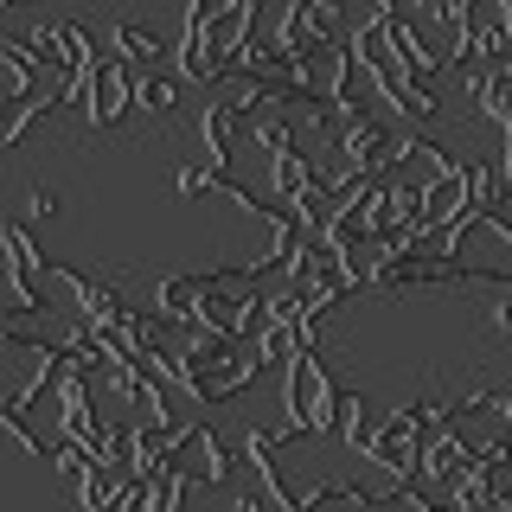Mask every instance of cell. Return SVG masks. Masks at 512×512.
<instances>
[{"mask_svg":"<svg viewBox=\"0 0 512 512\" xmlns=\"http://www.w3.org/2000/svg\"><path fill=\"white\" fill-rule=\"evenodd\" d=\"M135 64H122V58H103V71H96V90H90V103H84V116L96 128H116L128 109H135Z\"/></svg>","mask_w":512,"mask_h":512,"instance_id":"7c38bea8","label":"cell"},{"mask_svg":"<svg viewBox=\"0 0 512 512\" xmlns=\"http://www.w3.org/2000/svg\"><path fill=\"white\" fill-rule=\"evenodd\" d=\"M0 71H7V103H26V96H39L45 64H39V52H32V39L7 32V39H0Z\"/></svg>","mask_w":512,"mask_h":512,"instance_id":"e0dca14e","label":"cell"},{"mask_svg":"<svg viewBox=\"0 0 512 512\" xmlns=\"http://www.w3.org/2000/svg\"><path fill=\"white\" fill-rule=\"evenodd\" d=\"M276 429H250L244 436V455H250V468L263 474V493H269V506H282V512H308V493L301 487H288L282 480V461H276Z\"/></svg>","mask_w":512,"mask_h":512,"instance_id":"4fadbf2b","label":"cell"},{"mask_svg":"<svg viewBox=\"0 0 512 512\" xmlns=\"http://www.w3.org/2000/svg\"><path fill=\"white\" fill-rule=\"evenodd\" d=\"M0 410H32L58 391V378L71 372V352L64 340H32L20 327V314L0 320Z\"/></svg>","mask_w":512,"mask_h":512,"instance_id":"3957f363","label":"cell"},{"mask_svg":"<svg viewBox=\"0 0 512 512\" xmlns=\"http://www.w3.org/2000/svg\"><path fill=\"white\" fill-rule=\"evenodd\" d=\"M487 320H493V333H512V288H500V295L487 301Z\"/></svg>","mask_w":512,"mask_h":512,"instance_id":"d4e9b609","label":"cell"},{"mask_svg":"<svg viewBox=\"0 0 512 512\" xmlns=\"http://www.w3.org/2000/svg\"><path fill=\"white\" fill-rule=\"evenodd\" d=\"M0 269H7V314H39V308H52V256H39L32 250V237H26V224L20 218H7L0 224Z\"/></svg>","mask_w":512,"mask_h":512,"instance_id":"52a82bcc","label":"cell"},{"mask_svg":"<svg viewBox=\"0 0 512 512\" xmlns=\"http://www.w3.org/2000/svg\"><path fill=\"white\" fill-rule=\"evenodd\" d=\"M391 39H397V52H404V64L423 77V84H436V77L448 71V58L436 52V39L416 26V13H391Z\"/></svg>","mask_w":512,"mask_h":512,"instance_id":"2e32d148","label":"cell"},{"mask_svg":"<svg viewBox=\"0 0 512 512\" xmlns=\"http://www.w3.org/2000/svg\"><path fill=\"white\" fill-rule=\"evenodd\" d=\"M7 7H32V0H7Z\"/></svg>","mask_w":512,"mask_h":512,"instance_id":"4316f807","label":"cell"},{"mask_svg":"<svg viewBox=\"0 0 512 512\" xmlns=\"http://www.w3.org/2000/svg\"><path fill=\"white\" fill-rule=\"evenodd\" d=\"M180 468H192L205 480V487H224V480H231V448H224V436L218 429H192V442H186V455H180Z\"/></svg>","mask_w":512,"mask_h":512,"instance_id":"ac0fdd59","label":"cell"},{"mask_svg":"<svg viewBox=\"0 0 512 512\" xmlns=\"http://www.w3.org/2000/svg\"><path fill=\"white\" fill-rule=\"evenodd\" d=\"M263 372H269V359H263L256 340H237V333L186 320L180 352H173V384H180L199 410H218V404H231V397H244Z\"/></svg>","mask_w":512,"mask_h":512,"instance_id":"6da1fadb","label":"cell"},{"mask_svg":"<svg viewBox=\"0 0 512 512\" xmlns=\"http://www.w3.org/2000/svg\"><path fill=\"white\" fill-rule=\"evenodd\" d=\"M423 442H429L423 410H416V404H397V410L378 416L372 442H365V461H372V468H384L391 480H410L416 461H423Z\"/></svg>","mask_w":512,"mask_h":512,"instance_id":"ba28073f","label":"cell"},{"mask_svg":"<svg viewBox=\"0 0 512 512\" xmlns=\"http://www.w3.org/2000/svg\"><path fill=\"white\" fill-rule=\"evenodd\" d=\"M192 429L199 423H180V416H135V423H128V455H135L141 474H154V468H167V461L186 455Z\"/></svg>","mask_w":512,"mask_h":512,"instance_id":"8fae6325","label":"cell"},{"mask_svg":"<svg viewBox=\"0 0 512 512\" xmlns=\"http://www.w3.org/2000/svg\"><path fill=\"white\" fill-rule=\"evenodd\" d=\"M199 148H205V167H231V154L244 148V116H237V103L224 96V103H205L199 116Z\"/></svg>","mask_w":512,"mask_h":512,"instance_id":"9a60e30c","label":"cell"},{"mask_svg":"<svg viewBox=\"0 0 512 512\" xmlns=\"http://www.w3.org/2000/svg\"><path fill=\"white\" fill-rule=\"evenodd\" d=\"M26 39H32V52H39V64H45V84H58V90L77 77V64L103 58V52L90 45V32L77 26V20H32Z\"/></svg>","mask_w":512,"mask_h":512,"instance_id":"9c48e42d","label":"cell"},{"mask_svg":"<svg viewBox=\"0 0 512 512\" xmlns=\"http://www.w3.org/2000/svg\"><path fill=\"white\" fill-rule=\"evenodd\" d=\"M186 192V199H199V192H218V167H199V160H192V167H180V180H173Z\"/></svg>","mask_w":512,"mask_h":512,"instance_id":"cb8c5ba5","label":"cell"},{"mask_svg":"<svg viewBox=\"0 0 512 512\" xmlns=\"http://www.w3.org/2000/svg\"><path fill=\"white\" fill-rule=\"evenodd\" d=\"M384 493H365L352 487V480H320V487H308V506H378Z\"/></svg>","mask_w":512,"mask_h":512,"instance_id":"7402d4cb","label":"cell"},{"mask_svg":"<svg viewBox=\"0 0 512 512\" xmlns=\"http://www.w3.org/2000/svg\"><path fill=\"white\" fill-rule=\"evenodd\" d=\"M244 148L269 154V160H276V154H295V148H301V122H288V116H269V109H263V116H256V122L244 128Z\"/></svg>","mask_w":512,"mask_h":512,"instance_id":"d6986e66","label":"cell"},{"mask_svg":"<svg viewBox=\"0 0 512 512\" xmlns=\"http://www.w3.org/2000/svg\"><path fill=\"white\" fill-rule=\"evenodd\" d=\"M135 109H141V116H154V122H173V116H180V84L160 77V71H141L135 77Z\"/></svg>","mask_w":512,"mask_h":512,"instance_id":"ffe728a7","label":"cell"},{"mask_svg":"<svg viewBox=\"0 0 512 512\" xmlns=\"http://www.w3.org/2000/svg\"><path fill=\"white\" fill-rule=\"evenodd\" d=\"M276 45L288 58H333L352 45L346 32V0H282L276 13Z\"/></svg>","mask_w":512,"mask_h":512,"instance_id":"8992f818","label":"cell"},{"mask_svg":"<svg viewBox=\"0 0 512 512\" xmlns=\"http://www.w3.org/2000/svg\"><path fill=\"white\" fill-rule=\"evenodd\" d=\"M237 0H186V20H180V32H205L212 20H224Z\"/></svg>","mask_w":512,"mask_h":512,"instance_id":"603a6c76","label":"cell"},{"mask_svg":"<svg viewBox=\"0 0 512 512\" xmlns=\"http://www.w3.org/2000/svg\"><path fill=\"white\" fill-rule=\"evenodd\" d=\"M109 45H116V58H122V64H135V71H154V58H160V39H154L148 26H135V20H116Z\"/></svg>","mask_w":512,"mask_h":512,"instance_id":"44dd1931","label":"cell"},{"mask_svg":"<svg viewBox=\"0 0 512 512\" xmlns=\"http://www.w3.org/2000/svg\"><path fill=\"white\" fill-rule=\"evenodd\" d=\"M436 256L455 263L461 282H493L512 288V218L506 212H468L448 231H436Z\"/></svg>","mask_w":512,"mask_h":512,"instance_id":"5b68a950","label":"cell"},{"mask_svg":"<svg viewBox=\"0 0 512 512\" xmlns=\"http://www.w3.org/2000/svg\"><path fill=\"white\" fill-rule=\"evenodd\" d=\"M320 180H333V173L320 167L308 148H295V154H276V160H269V199H276L282 212H295L301 192H314Z\"/></svg>","mask_w":512,"mask_h":512,"instance_id":"5bb4252c","label":"cell"},{"mask_svg":"<svg viewBox=\"0 0 512 512\" xmlns=\"http://www.w3.org/2000/svg\"><path fill=\"white\" fill-rule=\"evenodd\" d=\"M52 282L71 295V308H77V320H90V327H122L128 314V295L116 282H103V276H90V269H77V263H52Z\"/></svg>","mask_w":512,"mask_h":512,"instance_id":"30bf717a","label":"cell"},{"mask_svg":"<svg viewBox=\"0 0 512 512\" xmlns=\"http://www.w3.org/2000/svg\"><path fill=\"white\" fill-rule=\"evenodd\" d=\"M282 410H288L282 429H276L282 442H288V436H333V429H340V416H346V391L327 378V365H320L314 340L282 365Z\"/></svg>","mask_w":512,"mask_h":512,"instance_id":"277c9868","label":"cell"},{"mask_svg":"<svg viewBox=\"0 0 512 512\" xmlns=\"http://www.w3.org/2000/svg\"><path fill=\"white\" fill-rule=\"evenodd\" d=\"M26 218H58V192H52V186H32V199H26Z\"/></svg>","mask_w":512,"mask_h":512,"instance_id":"484cf974","label":"cell"},{"mask_svg":"<svg viewBox=\"0 0 512 512\" xmlns=\"http://www.w3.org/2000/svg\"><path fill=\"white\" fill-rule=\"evenodd\" d=\"M352 52H359V64L372 71V84H378V96H384V109H391V116H404L410 128H423V122L442 116L436 84H423V77L404 64V52H397L391 13H372V20H359V32H352Z\"/></svg>","mask_w":512,"mask_h":512,"instance_id":"7a4b0ae2","label":"cell"}]
</instances>
